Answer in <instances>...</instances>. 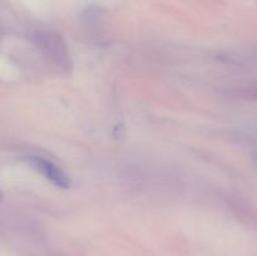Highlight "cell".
I'll use <instances>...</instances> for the list:
<instances>
[{
	"mask_svg": "<svg viewBox=\"0 0 257 256\" xmlns=\"http://www.w3.org/2000/svg\"><path fill=\"white\" fill-rule=\"evenodd\" d=\"M28 163L34 168L37 172H39L45 180L49 181L54 186L59 188H68L70 186L69 177L58 167L52 161L47 160L40 156H30L28 157Z\"/></svg>",
	"mask_w": 257,
	"mask_h": 256,
	"instance_id": "1",
	"label": "cell"
}]
</instances>
